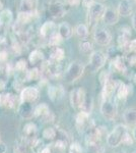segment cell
<instances>
[{
  "label": "cell",
  "mask_w": 136,
  "mask_h": 153,
  "mask_svg": "<svg viewBox=\"0 0 136 153\" xmlns=\"http://www.w3.org/2000/svg\"><path fill=\"white\" fill-rule=\"evenodd\" d=\"M85 65L80 61H72L64 73V80L67 83H73L80 78L85 73Z\"/></svg>",
  "instance_id": "1"
},
{
  "label": "cell",
  "mask_w": 136,
  "mask_h": 153,
  "mask_svg": "<svg viewBox=\"0 0 136 153\" xmlns=\"http://www.w3.org/2000/svg\"><path fill=\"white\" fill-rule=\"evenodd\" d=\"M127 128L124 125H117L112 132L107 136V145L111 148H116L122 144V140Z\"/></svg>",
  "instance_id": "2"
},
{
  "label": "cell",
  "mask_w": 136,
  "mask_h": 153,
  "mask_svg": "<svg viewBox=\"0 0 136 153\" xmlns=\"http://www.w3.org/2000/svg\"><path fill=\"white\" fill-rule=\"evenodd\" d=\"M24 142L26 143L28 146L33 147L36 141L38 140V128L35 123H26L24 126Z\"/></svg>",
  "instance_id": "3"
},
{
  "label": "cell",
  "mask_w": 136,
  "mask_h": 153,
  "mask_svg": "<svg viewBox=\"0 0 136 153\" xmlns=\"http://www.w3.org/2000/svg\"><path fill=\"white\" fill-rule=\"evenodd\" d=\"M101 112H102L103 117L106 120H114L118 113V108L116 102L112 99L103 100L102 104H101Z\"/></svg>",
  "instance_id": "4"
},
{
  "label": "cell",
  "mask_w": 136,
  "mask_h": 153,
  "mask_svg": "<svg viewBox=\"0 0 136 153\" xmlns=\"http://www.w3.org/2000/svg\"><path fill=\"white\" fill-rule=\"evenodd\" d=\"M106 60H107V56L102 51H93L90 54L88 68H90L91 73H96V71H100L105 65Z\"/></svg>",
  "instance_id": "5"
},
{
  "label": "cell",
  "mask_w": 136,
  "mask_h": 153,
  "mask_svg": "<svg viewBox=\"0 0 136 153\" xmlns=\"http://www.w3.org/2000/svg\"><path fill=\"white\" fill-rule=\"evenodd\" d=\"M35 117L40 118L43 123H53L55 115L46 103H41L35 107Z\"/></svg>",
  "instance_id": "6"
},
{
  "label": "cell",
  "mask_w": 136,
  "mask_h": 153,
  "mask_svg": "<svg viewBox=\"0 0 136 153\" xmlns=\"http://www.w3.org/2000/svg\"><path fill=\"white\" fill-rule=\"evenodd\" d=\"M105 10H106V7L104 6L102 3L95 2V3L88 8V11H87L88 25L91 23H96V22L100 21L101 19H103Z\"/></svg>",
  "instance_id": "7"
},
{
  "label": "cell",
  "mask_w": 136,
  "mask_h": 153,
  "mask_svg": "<svg viewBox=\"0 0 136 153\" xmlns=\"http://www.w3.org/2000/svg\"><path fill=\"white\" fill-rule=\"evenodd\" d=\"M70 104L73 108L75 109H78V108H81L83 102H85V98H86V94L85 91L83 88H75L73 90H71L70 92Z\"/></svg>",
  "instance_id": "8"
},
{
  "label": "cell",
  "mask_w": 136,
  "mask_h": 153,
  "mask_svg": "<svg viewBox=\"0 0 136 153\" xmlns=\"http://www.w3.org/2000/svg\"><path fill=\"white\" fill-rule=\"evenodd\" d=\"M40 97V91L36 87H26L23 88L21 91V96L19 99L21 102H28V103H34Z\"/></svg>",
  "instance_id": "9"
},
{
  "label": "cell",
  "mask_w": 136,
  "mask_h": 153,
  "mask_svg": "<svg viewBox=\"0 0 136 153\" xmlns=\"http://www.w3.org/2000/svg\"><path fill=\"white\" fill-rule=\"evenodd\" d=\"M68 144H69V140L67 134L63 130L57 129V134H56V138L54 139L53 147L56 150H59V151H64L67 148Z\"/></svg>",
  "instance_id": "10"
},
{
  "label": "cell",
  "mask_w": 136,
  "mask_h": 153,
  "mask_svg": "<svg viewBox=\"0 0 136 153\" xmlns=\"http://www.w3.org/2000/svg\"><path fill=\"white\" fill-rule=\"evenodd\" d=\"M93 38H95V41L96 43L101 46L109 45L111 40H112L111 34L109 33L106 29H103V28H99L96 30L95 34H93Z\"/></svg>",
  "instance_id": "11"
},
{
  "label": "cell",
  "mask_w": 136,
  "mask_h": 153,
  "mask_svg": "<svg viewBox=\"0 0 136 153\" xmlns=\"http://www.w3.org/2000/svg\"><path fill=\"white\" fill-rule=\"evenodd\" d=\"M17 113L24 120L33 118V117H35V107L33 106V103L21 102L18 105V108H17Z\"/></svg>",
  "instance_id": "12"
},
{
  "label": "cell",
  "mask_w": 136,
  "mask_h": 153,
  "mask_svg": "<svg viewBox=\"0 0 136 153\" xmlns=\"http://www.w3.org/2000/svg\"><path fill=\"white\" fill-rule=\"evenodd\" d=\"M117 85H118V82H116V81H114V80H111V79L104 84L103 90H102L103 100L111 99V97L113 96L114 93H116Z\"/></svg>",
  "instance_id": "13"
},
{
  "label": "cell",
  "mask_w": 136,
  "mask_h": 153,
  "mask_svg": "<svg viewBox=\"0 0 136 153\" xmlns=\"http://www.w3.org/2000/svg\"><path fill=\"white\" fill-rule=\"evenodd\" d=\"M48 11L53 18L60 19L63 18L66 13V8L63 3L61 2H53L48 7Z\"/></svg>",
  "instance_id": "14"
},
{
  "label": "cell",
  "mask_w": 136,
  "mask_h": 153,
  "mask_svg": "<svg viewBox=\"0 0 136 153\" xmlns=\"http://www.w3.org/2000/svg\"><path fill=\"white\" fill-rule=\"evenodd\" d=\"M55 33H57V26L53 22L47 21L42 25L40 29V35L43 39H49Z\"/></svg>",
  "instance_id": "15"
},
{
  "label": "cell",
  "mask_w": 136,
  "mask_h": 153,
  "mask_svg": "<svg viewBox=\"0 0 136 153\" xmlns=\"http://www.w3.org/2000/svg\"><path fill=\"white\" fill-rule=\"evenodd\" d=\"M38 4H39V0H21L19 11L34 14L37 11Z\"/></svg>",
  "instance_id": "16"
},
{
  "label": "cell",
  "mask_w": 136,
  "mask_h": 153,
  "mask_svg": "<svg viewBox=\"0 0 136 153\" xmlns=\"http://www.w3.org/2000/svg\"><path fill=\"white\" fill-rule=\"evenodd\" d=\"M17 97L12 93H0V106L2 107L13 108L16 105Z\"/></svg>",
  "instance_id": "17"
},
{
  "label": "cell",
  "mask_w": 136,
  "mask_h": 153,
  "mask_svg": "<svg viewBox=\"0 0 136 153\" xmlns=\"http://www.w3.org/2000/svg\"><path fill=\"white\" fill-rule=\"evenodd\" d=\"M103 19L107 25H115L119 21V13H118V11L116 9L108 7L105 10Z\"/></svg>",
  "instance_id": "18"
},
{
  "label": "cell",
  "mask_w": 136,
  "mask_h": 153,
  "mask_svg": "<svg viewBox=\"0 0 136 153\" xmlns=\"http://www.w3.org/2000/svg\"><path fill=\"white\" fill-rule=\"evenodd\" d=\"M130 37H131V32L130 29L127 27H123L120 29V34L118 36V45L121 48H124L130 41Z\"/></svg>",
  "instance_id": "19"
},
{
  "label": "cell",
  "mask_w": 136,
  "mask_h": 153,
  "mask_svg": "<svg viewBox=\"0 0 136 153\" xmlns=\"http://www.w3.org/2000/svg\"><path fill=\"white\" fill-rule=\"evenodd\" d=\"M131 85H127L125 83L118 82L117 89H116V95L119 99H126L129 96L131 91Z\"/></svg>",
  "instance_id": "20"
},
{
  "label": "cell",
  "mask_w": 136,
  "mask_h": 153,
  "mask_svg": "<svg viewBox=\"0 0 136 153\" xmlns=\"http://www.w3.org/2000/svg\"><path fill=\"white\" fill-rule=\"evenodd\" d=\"M123 120L127 126H136V108H128L123 113Z\"/></svg>",
  "instance_id": "21"
},
{
  "label": "cell",
  "mask_w": 136,
  "mask_h": 153,
  "mask_svg": "<svg viewBox=\"0 0 136 153\" xmlns=\"http://www.w3.org/2000/svg\"><path fill=\"white\" fill-rule=\"evenodd\" d=\"M118 13L122 16H129L132 13V5L129 0H121L118 6Z\"/></svg>",
  "instance_id": "22"
},
{
  "label": "cell",
  "mask_w": 136,
  "mask_h": 153,
  "mask_svg": "<svg viewBox=\"0 0 136 153\" xmlns=\"http://www.w3.org/2000/svg\"><path fill=\"white\" fill-rule=\"evenodd\" d=\"M59 36L61 37L62 40H67L72 36V29L67 23H62L58 26V32Z\"/></svg>",
  "instance_id": "23"
},
{
  "label": "cell",
  "mask_w": 136,
  "mask_h": 153,
  "mask_svg": "<svg viewBox=\"0 0 136 153\" xmlns=\"http://www.w3.org/2000/svg\"><path fill=\"white\" fill-rule=\"evenodd\" d=\"M113 66L117 71L120 73H125L127 70V62H126V59L121 55H117L115 58L113 59Z\"/></svg>",
  "instance_id": "24"
},
{
  "label": "cell",
  "mask_w": 136,
  "mask_h": 153,
  "mask_svg": "<svg viewBox=\"0 0 136 153\" xmlns=\"http://www.w3.org/2000/svg\"><path fill=\"white\" fill-rule=\"evenodd\" d=\"M44 60V53L39 49H35L32 51L29 55V61L32 65H38L40 62H43Z\"/></svg>",
  "instance_id": "25"
},
{
  "label": "cell",
  "mask_w": 136,
  "mask_h": 153,
  "mask_svg": "<svg viewBox=\"0 0 136 153\" xmlns=\"http://www.w3.org/2000/svg\"><path fill=\"white\" fill-rule=\"evenodd\" d=\"M64 58V50L60 47H54L50 54V60L52 62H60Z\"/></svg>",
  "instance_id": "26"
},
{
  "label": "cell",
  "mask_w": 136,
  "mask_h": 153,
  "mask_svg": "<svg viewBox=\"0 0 136 153\" xmlns=\"http://www.w3.org/2000/svg\"><path fill=\"white\" fill-rule=\"evenodd\" d=\"M41 76H42L41 71H40L39 68H31V70L26 71V80L29 81V82H31V81H38V80H40Z\"/></svg>",
  "instance_id": "27"
},
{
  "label": "cell",
  "mask_w": 136,
  "mask_h": 153,
  "mask_svg": "<svg viewBox=\"0 0 136 153\" xmlns=\"http://www.w3.org/2000/svg\"><path fill=\"white\" fill-rule=\"evenodd\" d=\"M13 152L14 153H35L33 148L28 146L24 141L19 142V143H15L13 147Z\"/></svg>",
  "instance_id": "28"
},
{
  "label": "cell",
  "mask_w": 136,
  "mask_h": 153,
  "mask_svg": "<svg viewBox=\"0 0 136 153\" xmlns=\"http://www.w3.org/2000/svg\"><path fill=\"white\" fill-rule=\"evenodd\" d=\"M12 22V13L9 9H2L0 11V24L10 25Z\"/></svg>",
  "instance_id": "29"
},
{
  "label": "cell",
  "mask_w": 136,
  "mask_h": 153,
  "mask_svg": "<svg viewBox=\"0 0 136 153\" xmlns=\"http://www.w3.org/2000/svg\"><path fill=\"white\" fill-rule=\"evenodd\" d=\"M75 33L77 37L81 40H85L88 37V28L87 26H85V24H79L76 26L75 28Z\"/></svg>",
  "instance_id": "30"
},
{
  "label": "cell",
  "mask_w": 136,
  "mask_h": 153,
  "mask_svg": "<svg viewBox=\"0 0 136 153\" xmlns=\"http://www.w3.org/2000/svg\"><path fill=\"white\" fill-rule=\"evenodd\" d=\"M87 147V151L88 153H104L105 152V147L102 144V142H95L91 143V144L86 145Z\"/></svg>",
  "instance_id": "31"
},
{
  "label": "cell",
  "mask_w": 136,
  "mask_h": 153,
  "mask_svg": "<svg viewBox=\"0 0 136 153\" xmlns=\"http://www.w3.org/2000/svg\"><path fill=\"white\" fill-rule=\"evenodd\" d=\"M34 14L31 13H26V12H21L19 11L18 14H17V19H16V23L19 24L21 26H24V25L28 24L29 21L33 18Z\"/></svg>",
  "instance_id": "32"
},
{
  "label": "cell",
  "mask_w": 136,
  "mask_h": 153,
  "mask_svg": "<svg viewBox=\"0 0 136 153\" xmlns=\"http://www.w3.org/2000/svg\"><path fill=\"white\" fill-rule=\"evenodd\" d=\"M93 98L91 97H88L86 96L85 102H83L82 106H81V111L87 113V114H90L91 113V110H93Z\"/></svg>",
  "instance_id": "33"
},
{
  "label": "cell",
  "mask_w": 136,
  "mask_h": 153,
  "mask_svg": "<svg viewBox=\"0 0 136 153\" xmlns=\"http://www.w3.org/2000/svg\"><path fill=\"white\" fill-rule=\"evenodd\" d=\"M56 134H57V130L54 129V128H46L45 130L43 131V138L46 140H49V141H54V139L56 138Z\"/></svg>",
  "instance_id": "34"
},
{
  "label": "cell",
  "mask_w": 136,
  "mask_h": 153,
  "mask_svg": "<svg viewBox=\"0 0 136 153\" xmlns=\"http://www.w3.org/2000/svg\"><path fill=\"white\" fill-rule=\"evenodd\" d=\"M93 46L90 41H82L80 43V51L83 54H88V53H93Z\"/></svg>",
  "instance_id": "35"
},
{
  "label": "cell",
  "mask_w": 136,
  "mask_h": 153,
  "mask_svg": "<svg viewBox=\"0 0 136 153\" xmlns=\"http://www.w3.org/2000/svg\"><path fill=\"white\" fill-rule=\"evenodd\" d=\"M61 37L59 36L58 33H55L54 35H52L50 38L48 39V44L49 46H52V47H58V45L61 43Z\"/></svg>",
  "instance_id": "36"
},
{
  "label": "cell",
  "mask_w": 136,
  "mask_h": 153,
  "mask_svg": "<svg viewBox=\"0 0 136 153\" xmlns=\"http://www.w3.org/2000/svg\"><path fill=\"white\" fill-rule=\"evenodd\" d=\"M26 66H28V62H26V59H19V60L16 61L14 68L17 71H24L26 70Z\"/></svg>",
  "instance_id": "37"
},
{
  "label": "cell",
  "mask_w": 136,
  "mask_h": 153,
  "mask_svg": "<svg viewBox=\"0 0 136 153\" xmlns=\"http://www.w3.org/2000/svg\"><path fill=\"white\" fill-rule=\"evenodd\" d=\"M68 153H82V148L78 142H73L69 146V152Z\"/></svg>",
  "instance_id": "38"
},
{
  "label": "cell",
  "mask_w": 136,
  "mask_h": 153,
  "mask_svg": "<svg viewBox=\"0 0 136 153\" xmlns=\"http://www.w3.org/2000/svg\"><path fill=\"white\" fill-rule=\"evenodd\" d=\"M48 95L51 100L55 101L57 96H58V88L55 87V86H50L48 88Z\"/></svg>",
  "instance_id": "39"
},
{
  "label": "cell",
  "mask_w": 136,
  "mask_h": 153,
  "mask_svg": "<svg viewBox=\"0 0 136 153\" xmlns=\"http://www.w3.org/2000/svg\"><path fill=\"white\" fill-rule=\"evenodd\" d=\"M123 49H126V51H127V52L136 53V39L129 41V43H128Z\"/></svg>",
  "instance_id": "40"
},
{
  "label": "cell",
  "mask_w": 136,
  "mask_h": 153,
  "mask_svg": "<svg viewBox=\"0 0 136 153\" xmlns=\"http://www.w3.org/2000/svg\"><path fill=\"white\" fill-rule=\"evenodd\" d=\"M18 38L23 43L26 44L28 42H29V40H31V35L29 34V32L23 31V32H19L18 33Z\"/></svg>",
  "instance_id": "41"
},
{
  "label": "cell",
  "mask_w": 136,
  "mask_h": 153,
  "mask_svg": "<svg viewBox=\"0 0 136 153\" xmlns=\"http://www.w3.org/2000/svg\"><path fill=\"white\" fill-rule=\"evenodd\" d=\"M133 142H134V139H133V137L128 132H126L125 135H124V137H123L122 144H124V145H132Z\"/></svg>",
  "instance_id": "42"
},
{
  "label": "cell",
  "mask_w": 136,
  "mask_h": 153,
  "mask_svg": "<svg viewBox=\"0 0 136 153\" xmlns=\"http://www.w3.org/2000/svg\"><path fill=\"white\" fill-rule=\"evenodd\" d=\"M108 80H110V74H109V71H103L100 76V81H101V83H102V85H104Z\"/></svg>",
  "instance_id": "43"
},
{
  "label": "cell",
  "mask_w": 136,
  "mask_h": 153,
  "mask_svg": "<svg viewBox=\"0 0 136 153\" xmlns=\"http://www.w3.org/2000/svg\"><path fill=\"white\" fill-rule=\"evenodd\" d=\"M64 2L69 6H77L79 4L80 0H64Z\"/></svg>",
  "instance_id": "44"
},
{
  "label": "cell",
  "mask_w": 136,
  "mask_h": 153,
  "mask_svg": "<svg viewBox=\"0 0 136 153\" xmlns=\"http://www.w3.org/2000/svg\"><path fill=\"white\" fill-rule=\"evenodd\" d=\"M6 60H7V52L4 50L0 51V63L5 62Z\"/></svg>",
  "instance_id": "45"
},
{
  "label": "cell",
  "mask_w": 136,
  "mask_h": 153,
  "mask_svg": "<svg viewBox=\"0 0 136 153\" xmlns=\"http://www.w3.org/2000/svg\"><path fill=\"white\" fill-rule=\"evenodd\" d=\"M93 3H95V1H93V0H82L83 6L86 7V8H90V7L93 5Z\"/></svg>",
  "instance_id": "46"
},
{
  "label": "cell",
  "mask_w": 136,
  "mask_h": 153,
  "mask_svg": "<svg viewBox=\"0 0 136 153\" xmlns=\"http://www.w3.org/2000/svg\"><path fill=\"white\" fill-rule=\"evenodd\" d=\"M7 151V146L5 145V143L0 141V153H5Z\"/></svg>",
  "instance_id": "47"
},
{
  "label": "cell",
  "mask_w": 136,
  "mask_h": 153,
  "mask_svg": "<svg viewBox=\"0 0 136 153\" xmlns=\"http://www.w3.org/2000/svg\"><path fill=\"white\" fill-rule=\"evenodd\" d=\"M5 86H6L5 82H4L3 80H0V92H1V91H3L4 89H5Z\"/></svg>",
  "instance_id": "48"
},
{
  "label": "cell",
  "mask_w": 136,
  "mask_h": 153,
  "mask_svg": "<svg viewBox=\"0 0 136 153\" xmlns=\"http://www.w3.org/2000/svg\"><path fill=\"white\" fill-rule=\"evenodd\" d=\"M132 26H133V28H134L135 31H136V12L133 14V16H132Z\"/></svg>",
  "instance_id": "49"
},
{
  "label": "cell",
  "mask_w": 136,
  "mask_h": 153,
  "mask_svg": "<svg viewBox=\"0 0 136 153\" xmlns=\"http://www.w3.org/2000/svg\"><path fill=\"white\" fill-rule=\"evenodd\" d=\"M132 137H133V139L136 141V126L134 127V129H133V132H132Z\"/></svg>",
  "instance_id": "50"
},
{
  "label": "cell",
  "mask_w": 136,
  "mask_h": 153,
  "mask_svg": "<svg viewBox=\"0 0 136 153\" xmlns=\"http://www.w3.org/2000/svg\"><path fill=\"white\" fill-rule=\"evenodd\" d=\"M2 8H3V4H2V2L0 1V11L2 10Z\"/></svg>",
  "instance_id": "51"
},
{
  "label": "cell",
  "mask_w": 136,
  "mask_h": 153,
  "mask_svg": "<svg viewBox=\"0 0 136 153\" xmlns=\"http://www.w3.org/2000/svg\"><path fill=\"white\" fill-rule=\"evenodd\" d=\"M117 153H125L124 151H120V152H117Z\"/></svg>",
  "instance_id": "52"
},
{
  "label": "cell",
  "mask_w": 136,
  "mask_h": 153,
  "mask_svg": "<svg viewBox=\"0 0 136 153\" xmlns=\"http://www.w3.org/2000/svg\"><path fill=\"white\" fill-rule=\"evenodd\" d=\"M133 153H136V150H135V151H134V152H133Z\"/></svg>",
  "instance_id": "53"
},
{
  "label": "cell",
  "mask_w": 136,
  "mask_h": 153,
  "mask_svg": "<svg viewBox=\"0 0 136 153\" xmlns=\"http://www.w3.org/2000/svg\"><path fill=\"white\" fill-rule=\"evenodd\" d=\"M101 1H105V0H101Z\"/></svg>",
  "instance_id": "54"
},
{
  "label": "cell",
  "mask_w": 136,
  "mask_h": 153,
  "mask_svg": "<svg viewBox=\"0 0 136 153\" xmlns=\"http://www.w3.org/2000/svg\"><path fill=\"white\" fill-rule=\"evenodd\" d=\"M0 70H1V66H0Z\"/></svg>",
  "instance_id": "55"
},
{
  "label": "cell",
  "mask_w": 136,
  "mask_h": 153,
  "mask_svg": "<svg viewBox=\"0 0 136 153\" xmlns=\"http://www.w3.org/2000/svg\"><path fill=\"white\" fill-rule=\"evenodd\" d=\"M0 27H1V24H0Z\"/></svg>",
  "instance_id": "56"
},
{
  "label": "cell",
  "mask_w": 136,
  "mask_h": 153,
  "mask_svg": "<svg viewBox=\"0 0 136 153\" xmlns=\"http://www.w3.org/2000/svg\"><path fill=\"white\" fill-rule=\"evenodd\" d=\"M0 137H1V135H0Z\"/></svg>",
  "instance_id": "57"
}]
</instances>
